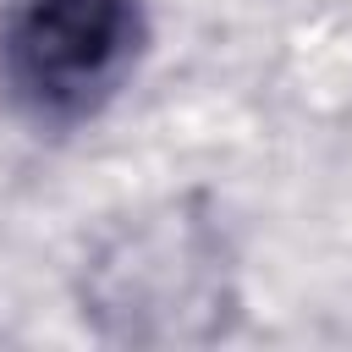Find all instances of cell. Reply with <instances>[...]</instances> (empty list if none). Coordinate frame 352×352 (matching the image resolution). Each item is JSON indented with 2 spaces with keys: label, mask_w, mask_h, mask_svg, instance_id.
Segmentation results:
<instances>
[{
  "label": "cell",
  "mask_w": 352,
  "mask_h": 352,
  "mask_svg": "<svg viewBox=\"0 0 352 352\" xmlns=\"http://www.w3.org/2000/svg\"><path fill=\"white\" fill-rule=\"evenodd\" d=\"M82 319L116 346H204L236 314L226 226L204 198H165L116 220L77 270Z\"/></svg>",
  "instance_id": "1"
},
{
  "label": "cell",
  "mask_w": 352,
  "mask_h": 352,
  "mask_svg": "<svg viewBox=\"0 0 352 352\" xmlns=\"http://www.w3.org/2000/svg\"><path fill=\"white\" fill-rule=\"evenodd\" d=\"M143 38L138 0H16L0 22V82L33 121L72 126L126 88Z\"/></svg>",
  "instance_id": "2"
}]
</instances>
